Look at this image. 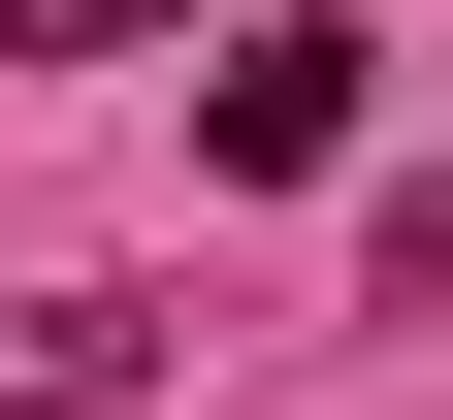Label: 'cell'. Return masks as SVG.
Listing matches in <instances>:
<instances>
[{
	"label": "cell",
	"instance_id": "7a4b0ae2",
	"mask_svg": "<svg viewBox=\"0 0 453 420\" xmlns=\"http://www.w3.org/2000/svg\"><path fill=\"white\" fill-rule=\"evenodd\" d=\"M0 33H33V65H97V33H130V0H0Z\"/></svg>",
	"mask_w": 453,
	"mask_h": 420
},
{
	"label": "cell",
	"instance_id": "6da1fadb",
	"mask_svg": "<svg viewBox=\"0 0 453 420\" xmlns=\"http://www.w3.org/2000/svg\"><path fill=\"white\" fill-rule=\"evenodd\" d=\"M130 355H162L130 291H0V420H97V388H130Z\"/></svg>",
	"mask_w": 453,
	"mask_h": 420
}]
</instances>
